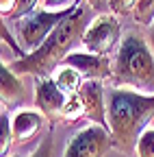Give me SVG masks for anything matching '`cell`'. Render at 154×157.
<instances>
[{"label": "cell", "mask_w": 154, "mask_h": 157, "mask_svg": "<svg viewBox=\"0 0 154 157\" xmlns=\"http://www.w3.org/2000/svg\"><path fill=\"white\" fill-rule=\"evenodd\" d=\"M89 5L78 2V7L74 9L72 15H67L63 22L54 29V33L44 42L41 48H37L35 52L13 59L11 63H7L17 76L20 74H30L37 78H48L54 74V70L65 63V59L72 55V48L76 44H83V37L89 29Z\"/></svg>", "instance_id": "obj_1"}, {"label": "cell", "mask_w": 154, "mask_h": 157, "mask_svg": "<svg viewBox=\"0 0 154 157\" xmlns=\"http://www.w3.org/2000/svg\"><path fill=\"white\" fill-rule=\"evenodd\" d=\"M154 120V96L130 90H113L109 98V133L113 146L130 155Z\"/></svg>", "instance_id": "obj_2"}, {"label": "cell", "mask_w": 154, "mask_h": 157, "mask_svg": "<svg viewBox=\"0 0 154 157\" xmlns=\"http://www.w3.org/2000/svg\"><path fill=\"white\" fill-rule=\"evenodd\" d=\"M111 83L117 90L154 96V52L137 33H128L115 55Z\"/></svg>", "instance_id": "obj_3"}, {"label": "cell", "mask_w": 154, "mask_h": 157, "mask_svg": "<svg viewBox=\"0 0 154 157\" xmlns=\"http://www.w3.org/2000/svg\"><path fill=\"white\" fill-rule=\"evenodd\" d=\"M78 5H74L63 11H35L33 15L24 17L17 22V44L22 46L26 55L35 52L37 48H41L44 42L54 33V29L59 26L67 15L74 13V9Z\"/></svg>", "instance_id": "obj_4"}, {"label": "cell", "mask_w": 154, "mask_h": 157, "mask_svg": "<svg viewBox=\"0 0 154 157\" xmlns=\"http://www.w3.org/2000/svg\"><path fill=\"white\" fill-rule=\"evenodd\" d=\"M120 22L117 17L111 13H102L95 20H91V24L83 37V46L87 48V52L91 55H100V57H109V52L122 44L120 42Z\"/></svg>", "instance_id": "obj_5"}, {"label": "cell", "mask_w": 154, "mask_h": 157, "mask_svg": "<svg viewBox=\"0 0 154 157\" xmlns=\"http://www.w3.org/2000/svg\"><path fill=\"white\" fill-rule=\"evenodd\" d=\"M111 133L98 124H89L67 142L63 157H104L111 151Z\"/></svg>", "instance_id": "obj_6"}, {"label": "cell", "mask_w": 154, "mask_h": 157, "mask_svg": "<svg viewBox=\"0 0 154 157\" xmlns=\"http://www.w3.org/2000/svg\"><path fill=\"white\" fill-rule=\"evenodd\" d=\"M70 96L56 85L52 76L48 78H37L35 83V105L39 107V111L48 118V120L56 122L63 118V111L67 107Z\"/></svg>", "instance_id": "obj_7"}, {"label": "cell", "mask_w": 154, "mask_h": 157, "mask_svg": "<svg viewBox=\"0 0 154 157\" xmlns=\"http://www.w3.org/2000/svg\"><path fill=\"white\" fill-rule=\"evenodd\" d=\"M81 101L85 107V118L91 124H98L109 131V113L104 107V87L100 81H85L81 87Z\"/></svg>", "instance_id": "obj_8"}, {"label": "cell", "mask_w": 154, "mask_h": 157, "mask_svg": "<svg viewBox=\"0 0 154 157\" xmlns=\"http://www.w3.org/2000/svg\"><path fill=\"white\" fill-rule=\"evenodd\" d=\"M65 63L76 68L85 81H104V78L113 76V66L106 57L91 55V52H72Z\"/></svg>", "instance_id": "obj_9"}, {"label": "cell", "mask_w": 154, "mask_h": 157, "mask_svg": "<svg viewBox=\"0 0 154 157\" xmlns=\"http://www.w3.org/2000/svg\"><path fill=\"white\" fill-rule=\"evenodd\" d=\"M46 124V116L41 111H17L11 120L13 127V142L26 144L39 133Z\"/></svg>", "instance_id": "obj_10"}, {"label": "cell", "mask_w": 154, "mask_h": 157, "mask_svg": "<svg viewBox=\"0 0 154 157\" xmlns=\"http://www.w3.org/2000/svg\"><path fill=\"white\" fill-rule=\"evenodd\" d=\"M0 98H2V109L5 107H17L24 101V85L5 61L0 66Z\"/></svg>", "instance_id": "obj_11"}, {"label": "cell", "mask_w": 154, "mask_h": 157, "mask_svg": "<svg viewBox=\"0 0 154 157\" xmlns=\"http://www.w3.org/2000/svg\"><path fill=\"white\" fill-rule=\"evenodd\" d=\"M52 78H54L56 85H59L67 96L78 94V92H81V87H83V83H85L83 74L76 70V68L67 66V63H63V66L56 68V70H54V74H52Z\"/></svg>", "instance_id": "obj_12"}, {"label": "cell", "mask_w": 154, "mask_h": 157, "mask_svg": "<svg viewBox=\"0 0 154 157\" xmlns=\"http://www.w3.org/2000/svg\"><path fill=\"white\" fill-rule=\"evenodd\" d=\"M11 144H13V127H11L7 111L2 109V113H0V157L9 155Z\"/></svg>", "instance_id": "obj_13"}, {"label": "cell", "mask_w": 154, "mask_h": 157, "mask_svg": "<svg viewBox=\"0 0 154 157\" xmlns=\"http://www.w3.org/2000/svg\"><path fill=\"white\" fill-rule=\"evenodd\" d=\"M134 20L143 26H152L154 22V0H139V5L132 11Z\"/></svg>", "instance_id": "obj_14"}, {"label": "cell", "mask_w": 154, "mask_h": 157, "mask_svg": "<svg viewBox=\"0 0 154 157\" xmlns=\"http://www.w3.org/2000/svg\"><path fill=\"white\" fill-rule=\"evenodd\" d=\"M39 0H17V5H15V11L11 13V20H15V22H20V20L28 17L35 13V7Z\"/></svg>", "instance_id": "obj_15"}, {"label": "cell", "mask_w": 154, "mask_h": 157, "mask_svg": "<svg viewBox=\"0 0 154 157\" xmlns=\"http://www.w3.org/2000/svg\"><path fill=\"white\" fill-rule=\"evenodd\" d=\"M137 155L139 157H154V129H148L137 144Z\"/></svg>", "instance_id": "obj_16"}, {"label": "cell", "mask_w": 154, "mask_h": 157, "mask_svg": "<svg viewBox=\"0 0 154 157\" xmlns=\"http://www.w3.org/2000/svg\"><path fill=\"white\" fill-rule=\"evenodd\" d=\"M139 5V0H109V9L117 15H126L134 11V7Z\"/></svg>", "instance_id": "obj_17"}, {"label": "cell", "mask_w": 154, "mask_h": 157, "mask_svg": "<svg viewBox=\"0 0 154 157\" xmlns=\"http://www.w3.org/2000/svg\"><path fill=\"white\" fill-rule=\"evenodd\" d=\"M52 151H54V137H52V131H48L30 157H52Z\"/></svg>", "instance_id": "obj_18"}, {"label": "cell", "mask_w": 154, "mask_h": 157, "mask_svg": "<svg viewBox=\"0 0 154 157\" xmlns=\"http://www.w3.org/2000/svg\"><path fill=\"white\" fill-rule=\"evenodd\" d=\"M78 2L81 0H44V7H46V11H63Z\"/></svg>", "instance_id": "obj_19"}, {"label": "cell", "mask_w": 154, "mask_h": 157, "mask_svg": "<svg viewBox=\"0 0 154 157\" xmlns=\"http://www.w3.org/2000/svg\"><path fill=\"white\" fill-rule=\"evenodd\" d=\"M15 5L17 0H0V11H2V17H11V13L15 11Z\"/></svg>", "instance_id": "obj_20"}, {"label": "cell", "mask_w": 154, "mask_h": 157, "mask_svg": "<svg viewBox=\"0 0 154 157\" xmlns=\"http://www.w3.org/2000/svg\"><path fill=\"white\" fill-rule=\"evenodd\" d=\"M148 46L154 52V22H152V26H148Z\"/></svg>", "instance_id": "obj_21"}, {"label": "cell", "mask_w": 154, "mask_h": 157, "mask_svg": "<svg viewBox=\"0 0 154 157\" xmlns=\"http://www.w3.org/2000/svg\"><path fill=\"white\" fill-rule=\"evenodd\" d=\"M85 2H87L91 9H98V7H100V0H85Z\"/></svg>", "instance_id": "obj_22"}]
</instances>
